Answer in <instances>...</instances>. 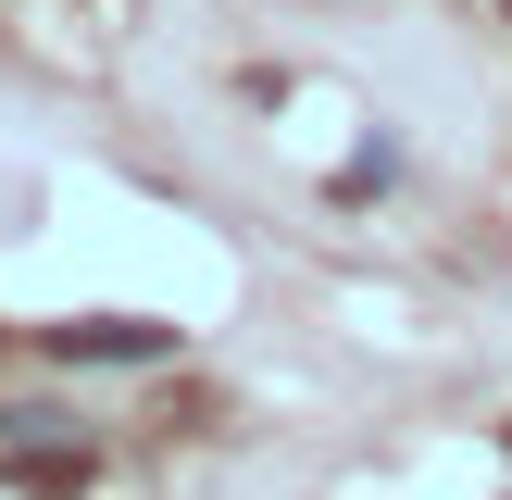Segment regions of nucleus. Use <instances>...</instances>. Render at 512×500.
<instances>
[{
    "instance_id": "nucleus-1",
    "label": "nucleus",
    "mask_w": 512,
    "mask_h": 500,
    "mask_svg": "<svg viewBox=\"0 0 512 500\" xmlns=\"http://www.w3.org/2000/svg\"><path fill=\"white\" fill-rule=\"evenodd\" d=\"M50 350H63V363H175V325H150V313H75V325H50Z\"/></svg>"
},
{
    "instance_id": "nucleus-2",
    "label": "nucleus",
    "mask_w": 512,
    "mask_h": 500,
    "mask_svg": "<svg viewBox=\"0 0 512 500\" xmlns=\"http://www.w3.org/2000/svg\"><path fill=\"white\" fill-rule=\"evenodd\" d=\"M388 175H400V150H388V138H363V150H350V163H338V200H375V188H388Z\"/></svg>"
}]
</instances>
